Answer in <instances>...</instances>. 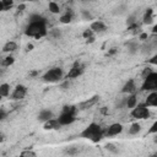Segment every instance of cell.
Returning a JSON list of instances; mask_svg holds the SVG:
<instances>
[{"instance_id":"obj_1","label":"cell","mask_w":157,"mask_h":157,"mask_svg":"<svg viewBox=\"0 0 157 157\" xmlns=\"http://www.w3.org/2000/svg\"><path fill=\"white\" fill-rule=\"evenodd\" d=\"M47 18L39 13H32L28 17V23L25 28V34L31 38H43L48 34Z\"/></svg>"},{"instance_id":"obj_2","label":"cell","mask_w":157,"mask_h":157,"mask_svg":"<svg viewBox=\"0 0 157 157\" xmlns=\"http://www.w3.org/2000/svg\"><path fill=\"white\" fill-rule=\"evenodd\" d=\"M80 136L83 137V139H87V140H90V141H92L94 144H97L104 137V130L99 124L91 123L81 131Z\"/></svg>"},{"instance_id":"obj_3","label":"cell","mask_w":157,"mask_h":157,"mask_svg":"<svg viewBox=\"0 0 157 157\" xmlns=\"http://www.w3.org/2000/svg\"><path fill=\"white\" fill-rule=\"evenodd\" d=\"M76 112H77V107H75V105H64L63 109H61V113L59 114V117L56 119L59 120L61 126L70 125L76 120Z\"/></svg>"},{"instance_id":"obj_4","label":"cell","mask_w":157,"mask_h":157,"mask_svg":"<svg viewBox=\"0 0 157 157\" xmlns=\"http://www.w3.org/2000/svg\"><path fill=\"white\" fill-rule=\"evenodd\" d=\"M63 77H64V72L61 67H52L42 76V80L48 83H55L61 81Z\"/></svg>"},{"instance_id":"obj_5","label":"cell","mask_w":157,"mask_h":157,"mask_svg":"<svg viewBox=\"0 0 157 157\" xmlns=\"http://www.w3.org/2000/svg\"><path fill=\"white\" fill-rule=\"evenodd\" d=\"M130 115L136 120H144V119H148L151 117V113L148 107H146L144 103H139L134 108H131Z\"/></svg>"},{"instance_id":"obj_6","label":"cell","mask_w":157,"mask_h":157,"mask_svg":"<svg viewBox=\"0 0 157 157\" xmlns=\"http://www.w3.org/2000/svg\"><path fill=\"white\" fill-rule=\"evenodd\" d=\"M141 91H157V72L153 71L148 76L144 78V82L141 85Z\"/></svg>"},{"instance_id":"obj_7","label":"cell","mask_w":157,"mask_h":157,"mask_svg":"<svg viewBox=\"0 0 157 157\" xmlns=\"http://www.w3.org/2000/svg\"><path fill=\"white\" fill-rule=\"evenodd\" d=\"M85 71V66L80 63V61H75L74 65L71 66V69L67 71L66 74V80H74V78H77L80 77Z\"/></svg>"},{"instance_id":"obj_8","label":"cell","mask_w":157,"mask_h":157,"mask_svg":"<svg viewBox=\"0 0 157 157\" xmlns=\"http://www.w3.org/2000/svg\"><path fill=\"white\" fill-rule=\"evenodd\" d=\"M121 131H123V125L120 123H113L104 130V136H107V137L117 136V135L121 134Z\"/></svg>"},{"instance_id":"obj_9","label":"cell","mask_w":157,"mask_h":157,"mask_svg":"<svg viewBox=\"0 0 157 157\" xmlns=\"http://www.w3.org/2000/svg\"><path fill=\"white\" fill-rule=\"evenodd\" d=\"M26 94H27V87L23 85H17L11 93V99L12 101H21L26 97Z\"/></svg>"},{"instance_id":"obj_10","label":"cell","mask_w":157,"mask_h":157,"mask_svg":"<svg viewBox=\"0 0 157 157\" xmlns=\"http://www.w3.org/2000/svg\"><path fill=\"white\" fill-rule=\"evenodd\" d=\"M98 101H99V96H97V94H96V96H93V97H91V98H88V99H86V101L81 102V103L77 105V109H80V110L90 109V108H92L93 105H96Z\"/></svg>"},{"instance_id":"obj_11","label":"cell","mask_w":157,"mask_h":157,"mask_svg":"<svg viewBox=\"0 0 157 157\" xmlns=\"http://www.w3.org/2000/svg\"><path fill=\"white\" fill-rule=\"evenodd\" d=\"M136 90H137V87H136L135 80H134V78H129V80L124 83V86H123V88H121V93L131 94V93H136Z\"/></svg>"},{"instance_id":"obj_12","label":"cell","mask_w":157,"mask_h":157,"mask_svg":"<svg viewBox=\"0 0 157 157\" xmlns=\"http://www.w3.org/2000/svg\"><path fill=\"white\" fill-rule=\"evenodd\" d=\"M60 128H61V124L59 123V120L56 118H50L49 120L44 121V124H43L44 130H59Z\"/></svg>"},{"instance_id":"obj_13","label":"cell","mask_w":157,"mask_h":157,"mask_svg":"<svg viewBox=\"0 0 157 157\" xmlns=\"http://www.w3.org/2000/svg\"><path fill=\"white\" fill-rule=\"evenodd\" d=\"M144 104L146 107H157V91H151L146 97Z\"/></svg>"},{"instance_id":"obj_14","label":"cell","mask_w":157,"mask_h":157,"mask_svg":"<svg viewBox=\"0 0 157 157\" xmlns=\"http://www.w3.org/2000/svg\"><path fill=\"white\" fill-rule=\"evenodd\" d=\"M90 28H91L94 33H101V32H104V31L107 29V26H105V23H104L103 21L97 20V21H93V22L90 25Z\"/></svg>"},{"instance_id":"obj_15","label":"cell","mask_w":157,"mask_h":157,"mask_svg":"<svg viewBox=\"0 0 157 157\" xmlns=\"http://www.w3.org/2000/svg\"><path fill=\"white\" fill-rule=\"evenodd\" d=\"M72 18H74V12H72V10H71V9H67V10H66V12H65V13H63V15L60 16L59 21H60V23L67 25V23H70V22L72 21Z\"/></svg>"},{"instance_id":"obj_16","label":"cell","mask_w":157,"mask_h":157,"mask_svg":"<svg viewBox=\"0 0 157 157\" xmlns=\"http://www.w3.org/2000/svg\"><path fill=\"white\" fill-rule=\"evenodd\" d=\"M142 23L144 25H151V23H153V9L152 7H148L146 10V12L144 13Z\"/></svg>"},{"instance_id":"obj_17","label":"cell","mask_w":157,"mask_h":157,"mask_svg":"<svg viewBox=\"0 0 157 157\" xmlns=\"http://www.w3.org/2000/svg\"><path fill=\"white\" fill-rule=\"evenodd\" d=\"M136 104H137V96H136V93L128 94V97L125 98V107L131 109V108H134Z\"/></svg>"},{"instance_id":"obj_18","label":"cell","mask_w":157,"mask_h":157,"mask_svg":"<svg viewBox=\"0 0 157 157\" xmlns=\"http://www.w3.org/2000/svg\"><path fill=\"white\" fill-rule=\"evenodd\" d=\"M50 118H53V112L49 110V109H43L38 114V120L39 121H43V123L47 121V120H49Z\"/></svg>"},{"instance_id":"obj_19","label":"cell","mask_w":157,"mask_h":157,"mask_svg":"<svg viewBox=\"0 0 157 157\" xmlns=\"http://www.w3.org/2000/svg\"><path fill=\"white\" fill-rule=\"evenodd\" d=\"M17 49V43L13 42V40H9L4 44L2 47V52L4 53H13L15 50Z\"/></svg>"},{"instance_id":"obj_20","label":"cell","mask_w":157,"mask_h":157,"mask_svg":"<svg viewBox=\"0 0 157 157\" xmlns=\"http://www.w3.org/2000/svg\"><path fill=\"white\" fill-rule=\"evenodd\" d=\"M48 9H49V11L52 12V13H54V15H56V13H60V6H59V4L56 2V1H50L49 4H48Z\"/></svg>"},{"instance_id":"obj_21","label":"cell","mask_w":157,"mask_h":157,"mask_svg":"<svg viewBox=\"0 0 157 157\" xmlns=\"http://www.w3.org/2000/svg\"><path fill=\"white\" fill-rule=\"evenodd\" d=\"M10 94V85L9 83H1L0 85V98L9 97Z\"/></svg>"},{"instance_id":"obj_22","label":"cell","mask_w":157,"mask_h":157,"mask_svg":"<svg viewBox=\"0 0 157 157\" xmlns=\"http://www.w3.org/2000/svg\"><path fill=\"white\" fill-rule=\"evenodd\" d=\"M13 63H15V58H13L12 55H7V56L2 58L1 66H4V67H9V66L13 65Z\"/></svg>"},{"instance_id":"obj_23","label":"cell","mask_w":157,"mask_h":157,"mask_svg":"<svg viewBox=\"0 0 157 157\" xmlns=\"http://www.w3.org/2000/svg\"><path fill=\"white\" fill-rule=\"evenodd\" d=\"M141 131V124L140 123H134L129 128V134L130 135H137Z\"/></svg>"},{"instance_id":"obj_24","label":"cell","mask_w":157,"mask_h":157,"mask_svg":"<svg viewBox=\"0 0 157 157\" xmlns=\"http://www.w3.org/2000/svg\"><path fill=\"white\" fill-rule=\"evenodd\" d=\"M125 45H126V48H128V50H129L130 54H135L139 50V44L136 42H128Z\"/></svg>"},{"instance_id":"obj_25","label":"cell","mask_w":157,"mask_h":157,"mask_svg":"<svg viewBox=\"0 0 157 157\" xmlns=\"http://www.w3.org/2000/svg\"><path fill=\"white\" fill-rule=\"evenodd\" d=\"M20 156H22V157H36L37 153L34 151H32V150H25V151H22L20 153Z\"/></svg>"},{"instance_id":"obj_26","label":"cell","mask_w":157,"mask_h":157,"mask_svg":"<svg viewBox=\"0 0 157 157\" xmlns=\"http://www.w3.org/2000/svg\"><path fill=\"white\" fill-rule=\"evenodd\" d=\"M105 150L107 151H110V152H113V153H118V147L114 145V144H110V142H108V144H105Z\"/></svg>"},{"instance_id":"obj_27","label":"cell","mask_w":157,"mask_h":157,"mask_svg":"<svg viewBox=\"0 0 157 157\" xmlns=\"http://www.w3.org/2000/svg\"><path fill=\"white\" fill-rule=\"evenodd\" d=\"M93 36H94V32H93L91 28L85 29L83 33H82V37H83L85 39H88V38H91V37H93Z\"/></svg>"},{"instance_id":"obj_28","label":"cell","mask_w":157,"mask_h":157,"mask_svg":"<svg viewBox=\"0 0 157 157\" xmlns=\"http://www.w3.org/2000/svg\"><path fill=\"white\" fill-rule=\"evenodd\" d=\"M80 151H78V148H76V147H67V148H65V151H64V153L65 155H77Z\"/></svg>"},{"instance_id":"obj_29","label":"cell","mask_w":157,"mask_h":157,"mask_svg":"<svg viewBox=\"0 0 157 157\" xmlns=\"http://www.w3.org/2000/svg\"><path fill=\"white\" fill-rule=\"evenodd\" d=\"M153 71H155V70H153V69H151V67H148V66H147V67H145V69L142 70V72H141V77H142V80H144L146 76H148L151 72H153Z\"/></svg>"},{"instance_id":"obj_30","label":"cell","mask_w":157,"mask_h":157,"mask_svg":"<svg viewBox=\"0 0 157 157\" xmlns=\"http://www.w3.org/2000/svg\"><path fill=\"white\" fill-rule=\"evenodd\" d=\"M2 4H4V7H5V11L6 10H10L13 5V0H1Z\"/></svg>"},{"instance_id":"obj_31","label":"cell","mask_w":157,"mask_h":157,"mask_svg":"<svg viewBox=\"0 0 157 157\" xmlns=\"http://www.w3.org/2000/svg\"><path fill=\"white\" fill-rule=\"evenodd\" d=\"M81 15H82V17H83L85 20H93V16H92L88 11H86V10H82Z\"/></svg>"},{"instance_id":"obj_32","label":"cell","mask_w":157,"mask_h":157,"mask_svg":"<svg viewBox=\"0 0 157 157\" xmlns=\"http://www.w3.org/2000/svg\"><path fill=\"white\" fill-rule=\"evenodd\" d=\"M126 23H128V26H131V25L136 23L135 22V16H129L128 20H126Z\"/></svg>"},{"instance_id":"obj_33","label":"cell","mask_w":157,"mask_h":157,"mask_svg":"<svg viewBox=\"0 0 157 157\" xmlns=\"http://www.w3.org/2000/svg\"><path fill=\"white\" fill-rule=\"evenodd\" d=\"M147 132H148V134H155V132H157V123H153L152 126H151V129H150Z\"/></svg>"},{"instance_id":"obj_34","label":"cell","mask_w":157,"mask_h":157,"mask_svg":"<svg viewBox=\"0 0 157 157\" xmlns=\"http://www.w3.org/2000/svg\"><path fill=\"white\" fill-rule=\"evenodd\" d=\"M148 38V34L146 33V32H142V33H140V36H139V39L140 40H146Z\"/></svg>"},{"instance_id":"obj_35","label":"cell","mask_w":157,"mask_h":157,"mask_svg":"<svg viewBox=\"0 0 157 157\" xmlns=\"http://www.w3.org/2000/svg\"><path fill=\"white\" fill-rule=\"evenodd\" d=\"M117 53V48H110V50L108 52V55H113Z\"/></svg>"},{"instance_id":"obj_36","label":"cell","mask_w":157,"mask_h":157,"mask_svg":"<svg viewBox=\"0 0 157 157\" xmlns=\"http://www.w3.org/2000/svg\"><path fill=\"white\" fill-rule=\"evenodd\" d=\"M156 59H157V56H156V55H155V56H152V58H151V60H150V63H151V64H153V65H156V64H157V60H156Z\"/></svg>"},{"instance_id":"obj_37","label":"cell","mask_w":157,"mask_h":157,"mask_svg":"<svg viewBox=\"0 0 157 157\" xmlns=\"http://www.w3.org/2000/svg\"><path fill=\"white\" fill-rule=\"evenodd\" d=\"M5 139H6L5 134H4V132H0V144H1V142H4V141H5Z\"/></svg>"},{"instance_id":"obj_38","label":"cell","mask_w":157,"mask_h":157,"mask_svg":"<svg viewBox=\"0 0 157 157\" xmlns=\"http://www.w3.org/2000/svg\"><path fill=\"white\" fill-rule=\"evenodd\" d=\"M4 118H5V112H4V110H1V109H0V120H2V119H4Z\"/></svg>"},{"instance_id":"obj_39","label":"cell","mask_w":157,"mask_h":157,"mask_svg":"<svg viewBox=\"0 0 157 157\" xmlns=\"http://www.w3.org/2000/svg\"><path fill=\"white\" fill-rule=\"evenodd\" d=\"M86 42H87V43H93V42H94V36L91 37V38H88V39H86Z\"/></svg>"},{"instance_id":"obj_40","label":"cell","mask_w":157,"mask_h":157,"mask_svg":"<svg viewBox=\"0 0 157 157\" xmlns=\"http://www.w3.org/2000/svg\"><path fill=\"white\" fill-rule=\"evenodd\" d=\"M0 11H5V7H4V4L1 0H0Z\"/></svg>"},{"instance_id":"obj_41","label":"cell","mask_w":157,"mask_h":157,"mask_svg":"<svg viewBox=\"0 0 157 157\" xmlns=\"http://www.w3.org/2000/svg\"><path fill=\"white\" fill-rule=\"evenodd\" d=\"M22 2H31V1H36V0H21Z\"/></svg>"},{"instance_id":"obj_42","label":"cell","mask_w":157,"mask_h":157,"mask_svg":"<svg viewBox=\"0 0 157 157\" xmlns=\"http://www.w3.org/2000/svg\"><path fill=\"white\" fill-rule=\"evenodd\" d=\"M23 7H25V5H23V4H22V5H21V6H18V10H20V11H22V9H23Z\"/></svg>"},{"instance_id":"obj_43","label":"cell","mask_w":157,"mask_h":157,"mask_svg":"<svg viewBox=\"0 0 157 157\" xmlns=\"http://www.w3.org/2000/svg\"><path fill=\"white\" fill-rule=\"evenodd\" d=\"M36 75H37V71H32L31 72V76H36Z\"/></svg>"},{"instance_id":"obj_44","label":"cell","mask_w":157,"mask_h":157,"mask_svg":"<svg viewBox=\"0 0 157 157\" xmlns=\"http://www.w3.org/2000/svg\"><path fill=\"white\" fill-rule=\"evenodd\" d=\"M32 48H33V45H32V44H28V49H29V50H31V49H32Z\"/></svg>"},{"instance_id":"obj_45","label":"cell","mask_w":157,"mask_h":157,"mask_svg":"<svg viewBox=\"0 0 157 157\" xmlns=\"http://www.w3.org/2000/svg\"><path fill=\"white\" fill-rule=\"evenodd\" d=\"M1 61H2V58L0 56V65H1Z\"/></svg>"}]
</instances>
